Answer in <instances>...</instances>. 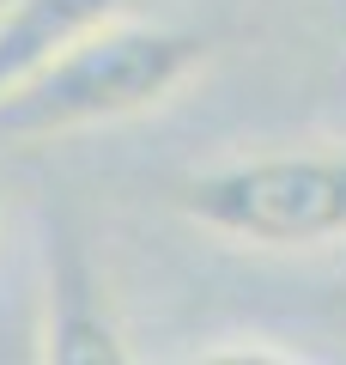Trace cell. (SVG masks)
Returning <instances> with one entry per match:
<instances>
[{
	"mask_svg": "<svg viewBox=\"0 0 346 365\" xmlns=\"http://www.w3.org/2000/svg\"><path fill=\"white\" fill-rule=\"evenodd\" d=\"M0 213H6V195H0Z\"/></svg>",
	"mask_w": 346,
	"mask_h": 365,
	"instance_id": "7",
	"label": "cell"
},
{
	"mask_svg": "<svg viewBox=\"0 0 346 365\" xmlns=\"http://www.w3.org/2000/svg\"><path fill=\"white\" fill-rule=\"evenodd\" d=\"M206 55H213V43L201 31L122 13L0 98V140L43 146L146 116L201 73Z\"/></svg>",
	"mask_w": 346,
	"mask_h": 365,
	"instance_id": "1",
	"label": "cell"
},
{
	"mask_svg": "<svg viewBox=\"0 0 346 365\" xmlns=\"http://www.w3.org/2000/svg\"><path fill=\"white\" fill-rule=\"evenodd\" d=\"M177 365H310V359H298V353H285L280 341H261V335H231V341L182 353Z\"/></svg>",
	"mask_w": 346,
	"mask_h": 365,
	"instance_id": "5",
	"label": "cell"
},
{
	"mask_svg": "<svg viewBox=\"0 0 346 365\" xmlns=\"http://www.w3.org/2000/svg\"><path fill=\"white\" fill-rule=\"evenodd\" d=\"M37 365H140L134 341L110 304L103 274L91 256L61 237L49 250V274H43V323H37Z\"/></svg>",
	"mask_w": 346,
	"mask_h": 365,
	"instance_id": "3",
	"label": "cell"
},
{
	"mask_svg": "<svg viewBox=\"0 0 346 365\" xmlns=\"http://www.w3.org/2000/svg\"><path fill=\"white\" fill-rule=\"evenodd\" d=\"M128 13V0H0V98Z\"/></svg>",
	"mask_w": 346,
	"mask_h": 365,
	"instance_id": "4",
	"label": "cell"
},
{
	"mask_svg": "<svg viewBox=\"0 0 346 365\" xmlns=\"http://www.w3.org/2000/svg\"><path fill=\"white\" fill-rule=\"evenodd\" d=\"M177 213L225 244L322 250L346 244V146H268L201 165L170 189Z\"/></svg>",
	"mask_w": 346,
	"mask_h": 365,
	"instance_id": "2",
	"label": "cell"
},
{
	"mask_svg": "<svg viewBox=\"0 0 346 365\" xmlns=\"http://www.w3.org/2000/svg\"><path fill=\"white\" fill-rule=\"evenodd\" d=\"M340 317H346V287H340Z\"/></svg>",
	"mask_w": 346,
	"mask_h": 365,
	"instance_id": "6",
	"label": "cell"
}]
</instances>
